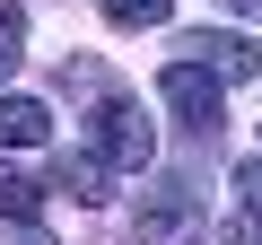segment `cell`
<instances>
[{
    "mask_svg": "<svg viewBox=\"0 0 262 245\" xmlns=\"http://www.w3.org/2000/svg\"><path fill=\"white\" fill-rule=\"evenodd\" d=\"M96 9H105L114 27H166V18H175V0H96Z\"/></svg>",
    "mask_w": 262,
    "mask_h": 245,
    "instance_id": "obj_7",
    "label": "cell"
},
{
    "mask_svg": "<svg viewBox=\"0 0 262 245\" xmlns=\"http://www.w3.org/2000/svg\"><path fill=\"white\" fill-rule=\"evenodd\" d=\"M35 201H44V184H27L18 167H0V219H35Z\"/></svg>",
    "mask_w": 262,
    "mask_h": 245,
    "instance_id": "obj_8",
    "label": "cell"
},
{
    "mask_svg": "<svg viewBox=\"0 0 262 245\" xmlns=\"http://www.w3.org/2000/svg\"><path fill=\"white\" fill-rule=\"evenodd\" d=\"M158 96L184 114V132H192V140H219V132H227V79H219L210 62H166Z\"/></svg>",
    "mask_w": 262,
    "mask_h": 245,
    "instance_id": "obj_2",
    "label": "cell"
},
{
    "mask_svg": "<svg viewBox=\"0 0 262 245\" xmlns=\"http://www.w3.org/2000/svg\"><path fill=\"white\" fill-rule=\"evenodd\" d=\"M0 245H53V236H44L35 219H9V228H0Z\"/></svg>",
    "mask_w": 262,
    "mask_h": 245,
    "instance_id": "obj_11",
    "label": "cell"
},
{
    "mask_svg": "<svg viewBox=\"0 0 262 245\" xmlns=\"http://www.w3.org/2000/svg\"><path fill=\"white\" fill-rule=\"evenodd\" d=\"M114 184H122V175H114L96 149H61V158H53V193H70V201H114Z\"/></svg>",
    "mask_w": 262,
    "mask_h": 245,
    "instance_id": "obj_4",
    "label": "cell"
},
{
    "mask_svg": "<svg viewBox=\"0 0 262 245\" xmlns=\"http://www.w3.org/2000/svg\"><path fill=\"white\" fill-rule=\"evenodd\" d=\"M236 193H245V210H236V219H253V228H262V158H245V167H236Z\"/></svg>",
    "mask_w": 262,
    "mask_h": 245,
    "instance_id": "obj_9",
    "label": "cell"
},
{
    "mask_svg": "<svg viewBox=\"0 0 262 245\" xmlns=\"http://www.w3.org/2000/svg\"><path fill=\"white\" fill-rule=\"evenodd\" d=\"M184 219H192V175H166L149 193V210H140V236H175Z\"/></svg>",
    "mask_w": 262,
    "mask_h": 245,
    "instance_id": "obj_5",
    "label": "cell"
},
{
    "mask_svg": "<svg viewBox=\"0 0 262 245\" xmlns=\"http://www.w3.org/2000/svg\"><path fill=\"white\" fill-rule=\"evenodd\" d=\"M0 53H27V9L18 0H0Z\"/></svg>",
    "mask_w": 262,
    "mask_h": 245,
    "instance_id": "obj_10",
    "label": "cell"
},
{
    "mask_svg": "<svg viewBox=\"0 0 262 245\" xmlns=\"http://www.w3.org/2000/svg\"><path fill=\"white\" fill-rule=\"evenodd\" d=\"M175 53H184V62H210L219 79H262V53H253V35H236V27H192Z\"/></svg>",
    "mask_w": 262,
    "mask_h": 245,
    "instance_id": "obj_3",
    "label": "cell"
},
{
    "mask_svg": "<svg viewBox=\"0 0 262 245\" xmlns=\"http://www.w3.org/2000/svg\"><path fill=\"white\" fill-rule=\"evenodd\" d=\"M219 9H236V18H253V27H262V0H219Z\"/></svg>",
    "mask_w": 262,
    "mask_h": 245,
    "instance_id": "obj_12",
    "label": "cell"
},
{
    "mask_svg": "<svg viewBox=\"0 0 262 245\" xmlns=\"http://www.w3.org/2000/svg\"><path fill=\"white\" fill-rule=\"evenodd\" d=\"M88 149H96L114 175H140V167L158 158V132H149V114L131 105V96H96V114H88Z\"/></svg>",
    "mask_w": 262,
    "mask_h": 245,
    "instance_id": "obj_1",
    "label": "cell"
},
{
    "mask_svg": "<svg viewBox=\"0 0 262 245\" xmlns=\"http://www.w3.org/2000/svg\"><path fill=\"white\" fill-rule=\"evenodd\" d=\"M44 132H53V114L35 96H0V149H44Z\"/></svg>",
    "mask_w": 262,
    "mask_h": 245,
    "instance_id": "obj_6",
    "label": "cell"
}]
</instances>
